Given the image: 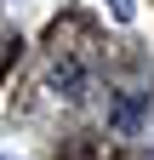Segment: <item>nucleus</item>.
Returning a JSON list of instances; mask_svg holds the SVG:
<instances>
[{
    "instance_id": "obj_1",
    "label": "nucleus",
    "mask_w": 154,
    "mask_h": 160,
    "mask_svg": "<svg viewBox=\"0 0 154 160\" xmlns=\"http://www.w3.org/2000/svg\"><path fill=\"white\" fill-rule=\"evenodd\" d=\"M114 6V17H120V23H131V17H137V6H131V0H108Z\"/></svg>"
}]
</instances>
